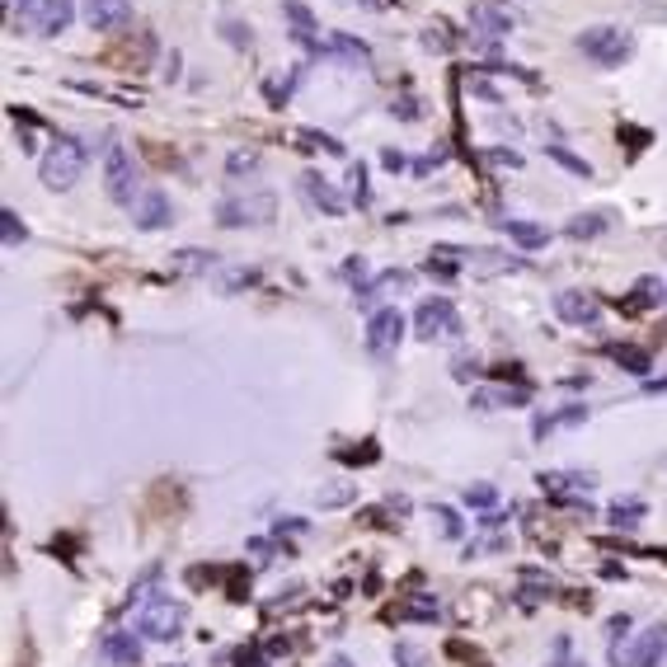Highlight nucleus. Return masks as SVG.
<instances>
[{"mask_svg": "<svg viewBox=\"0 0 667 667\" xmlns=\"http://www.w3.org/2000/svg\"><path fill=\"white\" fill-rule=\"evenodd\" d=\"M0 236H5V249H14V245H24L29 240V231H24V221H19L10 207L0 212Z\"/></svg>", "mask_w": 667, "mask_h": 667, "instance_id": "29", "label": "nucleus"}, {"mask_svg": "<svg viewBox=\"0 0 667 667\" xmlns=\"http://www.w3.org/2000/svg\"><path fill=\"white\" fill-rule=\"evenodd\" d=\"M414 334H419L423 343L456 339V334H461V316H456V306L447 297H428V301H419V310H414Z\"/></svg>", "mask_w": 667, "mask_h": 667, "instance_id": "6", "label": "nucleus"}, {"mask_svg": "<svg viewBox=\"0 0 667 667\" xmlns=\"http://www.w3.org/2000/svg\"><path fill=\"white\" fill-rule=\"evenodd\" d=\"M71 14H76L71 0H38V10H33V29L43 33V38H52V33H61V29L71 24Z\"/></svg>", "mask_w": 667, "mask_h": 667, "instance_id": "16", "label": "nucleus"}, {"mask_svg": "<svg viewBox=\"0 0 667 667\" xmlns=\"http://www.w3.org/2000/svg\"><path fill=\"white\" fill-rule=\"evenodd\" d=\"M611 667H663L667 663V625L630 630V616H611Z\"/></svg>", "mask_w": 667, "mask_h": 667, "instance_id": "1", "label": "nucleus"}, {"mask_svg": "<svg viewBox=\"0 0 667 667\" xmlns=\"http://www.w3.org/2000/svg\"><path fill=\"white\" fill-rule=\"evenodd\" d=\"M103 654H109L118 667H141V639L132 630H113L103 639Z\"/></svg>", "mask_w": 667, "mask_h": 667, "instance_id": "20", "label": "nucleus"}, {"mask_svg": "<svg viewBox=\"0 0 667 667\" xmlns=\"http://www.w3.org/2000/svg\"><path fill=\"white\" fill-rule=\"evenodd\" d=\"M555 316L574 329H597L601 325V301L592 291H555Z\"/></svg>", "mask_w": 667, "mask_h": 667, "instance_id": "8", "label": "nucleus"}, {"mask_svg": "<svg viewBox=\"0 0 667 667\" xmlns=\"http://www.w3.org/2000/svg\"><path fill=\"white\" fill-rule=\"evenodd\" d=\"M461 268H470V273H512V268H522V259H508L498 249H461Z\"/></svg>", "mask_w": 667, "mask_h": 667, "instance_id": "18", "label": "nucleus"}, {"mask_svg": "<svg viewBox=\"0 0 667 667\" xmlns=\"http://www.w3.org/2000/svg\"><path fill=\"white\" fill-rule=\"evenodd\" d=\"M470 24L485 33V38H503V33H512L517 29V19L508 14V10H498V5H489V0H475L470 5Z\"/></svg>", "mask_w": 667, "mask_h": 667, "instance_id": "14", "label": "nucleus"}, {"mask_svg": "<svg viewBox=\"0 0 667 667\" xmlns=\"http://www.w3.org/2000/svg\"><path fill=\"white\" fill-rule=\"evenodd\" d=\"M611 522H616V527H625V531H635V527L644 522V503H639V498H625V503L616 498V508H611Z\"/></svg>", "mask_w": 667, "mask_h": 667, "instance_id": "27", "label": "nucleus"}, {"mask_svg": "<svg viewBox=\"0 0 667 667\" xmlns=\"http://www.w3.org/2000/svg\"><path fill=\"white\" fill-rule=\"evenodd\" d=\"M301 193H306V202H310V207H320L325 217H343V198L334 193L320 174H301Z\"/></svg>", "mask_w": 667, "mask_h": 667, "instance_id": "19", "label": "nucleus"}, {"mask_svg": "<svg viewBox=\"0 0 667 667\" xmlns=\"http://www.w3.org/2000/svg\"><path fill=\"white\" fill-rule=\"evenodd\" d=\"M273 217V198L259 193V198H236V202H221L217 207V221L221 226H263Z\"/></svg>", "mask_w": 667, "mask_h": 667, "instance_id": "9", "label": "nucleus"}, {"mask_svg": "<svg viewBox=\"0 0 667 667\" xmlns=\"http://www.w3.org/2000/svg\"><path fill=\"white\" fill-rule=\"evenodd\" d=\"M352 494H358V485H352V479H343V485H329V489H320V508H343Z\"/></svg>", "mask_w": 667, "mask_h": 667, "instance_id": "31", "label": "nucleus"}, {"mask_svg": "<svg viewBox=\"0 0 667 667\" xmlns=\"http://www.w3.org/2000/svg\"><path fill=\"white\" fill-rule=\"evenodd\" d=\"M170 667H183V663H170Z\"/></svg>", "mask_w": 667, "mask_h": 667, "instance_id": "47", "label": "nucleus"}, {"mask_svg": "<svg viewBox=\"0 0 667 667\" xmlns=\"http://www.w3.org/2000/svg\"><path fill=\"white\" fill-rule=\"evenodd\" d=\"M494 498H498L494 485H470V489H466V503H470V508H489Z\"/></svg>", "mask_w": 667, "mask_h": 667, "instance_id": "37", "label": "nucleus"}, {"mask_svg": "<svg viewBox=\"0 0 667 667\" xmlns=\"http://www.w3.org/2000/svg\"><path fill=\"white\" fill-rule=\"evenodd\" d=\"M578 423H588V405H565V409H555V414H540V419L531 423V437H536V442H546L550 432L578 428Z\"/></svg>", "mask_w": 667, "mask_h": 667, "instance_id": "15", "label": "nucleus"}, {"mask_svg": "<svg viewBox=\"0 0 667 667\" xmlns=\"http://www.w3.org/2000/svg\"><path fill=\"white\" fill-rule=\"evenodd\" d=\"M503 550H508V536H485L466 546V555H503Z\"/></svg>", "mask_w": 667, "mask_h": 667, "instance_id": "35", "label": "nucleus"}, {"mask_svg": "<svg viewBox=\"0 0 667 667\" xmlns=\"http://www.w3.org/2000/svg\"><path fill=\"white\" fill-rule=\"evenodd\" d=\"M128 19H132V0H85L90 29H122Z\"/></svg>", "mask_w": 667, "mask_h": 667, "instance_id": "13", "label": "nucleus"}, {"mask_svg": "<svg viewBox=\"0 0 667 667\" xmlns=\"http://www.w3.org/2000/svg\"><path fill=\"white\" fill-rule=\"evenodd\" d=\"M320 57L343 61L348 71H367V67H371V48L358 43V38H348V33H329V38H325V48H320Z\"/></svg>", "mask_w": 667, "mask_h": 667, "instance_id": "10", "label": "nucleus"}, {"mask_svg": "<svg viewBox=\"0 0 667 667\" xmlns=\"http://www.w3.org/2000/svg\"><path fill=\"white\" fill-rule=\"evenodd\" d=\"M400 339H405V316H400L395 306L377 310V316L367 320V352H371L377 362H390L395 348H400Z\"/></svg>", "mask_w": 667, "mask_h": 667, "instance_id": "7", "label": "nucleus"}, {"mask_svg": "<svg viewBox=\"0 0 667 667\" xmlns=\"http://www.w3.org/2000/svg\"><path fill=\"white\" fill-rule=\"evenodd\" d=\"M578 48H583V57H592L597 67H620V61H630L635 38L616 24H597L588 33H578Z\"/></svg>", "mask_w": 667, "mask_h": 667, "instance_id": "4", "label": "nucleus"}, {"mask_svg": "<svg viewBox=\"0 0 667 667\" xmlns=\"http://www.w3.org/2000/svg\"><path fill=\"white\" fill-rule=\"evenodd\" d=\"M348 5H367V10H381V0H348Z\"/></svg>", "mask_w": 667, "mask_h": 667, "instance_id": "45", "label": "nucleus"}, {"mask_svg": "<svg viewBox=\"0 0 667 667\" xmlns=\"http://www.w3.org/2000/svg\"><path fill=\"white\" fill-rule=\"evenodd\" d=\"M546 156H550L555 165H565L569 174H578V179H592V165L583 160V156H574V151H565V146H559V141H550V146H546Z\"/></svg>", "mask_w": 667, "mask_h": 667, "instance_id": "25", "label": "nucleus"}, {"mask_svg": "<svg viewBox=\"0 0 667 667\" xmlns=\"http://www.w3.org/2000/svg\"><path fill=\"white\" fill-rule=\"evenodd\" d=\"M663 301H667L663 282H658V278H644V282L635 287V297H625L620 306H625V310H649V306H663Z\"/></svg>", "mask_w": 667, "mask_h": 667, "instance_id": "24", "label": "nucleus"}, {"mask_svg": "<svg viewBox=\"0 0 667 667\" xmlns=\"http://www.w3.org/2000/svg\"><path fill=\"white\" fill-rule=\"evenodd\" d=\"M498 231H503L508 240H517L522 249H540V245L550 240V231H546V226H536V221H522V217H503V221H498Z\"/></svg>", "mask_w": 667, "mask_h": 667, "instance_id": "21", "label": "nucleus"}, {"mask_svg": "<svg viewBox=\"0 0 667 667\" xmlns=\"http://www.w3.org/2000/svg\"><path fill=\"white\" fill-rule=\"evenodd\" d=\"M395 663H400V667H428V654L419 649V644H409V639H395Z\"/></svg>", "mask_w": 667, "mask_h": 667, "instance_id": "30", "label": "nucleus"}, {"mask_svg": "<svg viewBox=\"0 0 667 667\" xmlns=\"http://www.w3.org/2000/svg\"><path fill=\"white\" fill-rule=\"evenodd\" d=\"M607 226H611L607 212H588V217H574V221H569V236H574V240H592V236L607 231Z\"/></svg>", "mask_w": 667, "mask_h": 667, "instance_id": "26", "label": "nucleus"}, {"mask_svg": "<svg viewBox=\"0 0 667 667\" xmlns=\"http://www.w3.org/2000/svg\"><path fill=\"white\" fill-rule=\"evenodd\" d=\"M202 263H212V254L202 259V249H179V268H202Z\"/></svg>", "mask_w": 667, "mask_h": 667, "instance_id": "39", "label": "nucleus"}, {"mask_svg": "<svg viewBox=\"0 0 667 667\" xmlns=\"http://www.w3.org/2000/svg\"><path fill=\"white\" fill-rule=\"evenodd\" d=\"M489 160H494V165H512V170L522 165V156H517V151H489Z\"/></svg>", "mask_w": 667, "mask_h": 667, "instance_id": "41", "label": "nucleus"}, {"mask_svg": "<svg viewBox=\"0 0 667 667\" xmlns=\"http://www.w3.org/2000/svg\"><path fill=\"white\" fill-rule=\"evenodd\" d=\"M611 358H616L625 371H635V377H649V371H654V358H649L644 348H635V343H616Z\"/></svg>", "mask_w": 667, "mask_h": 667, "instance_id": "23", "label": "nucleus"}, {"mask_svg": "<svg viewBox=\"0 0 667 667\" xmlns=\"http://www.w3.org/2000/svg\"><path fill=\"white\" fill-rule=\"evenodd\" d=\"M226 170H231V174H249V170H259V151H236L231 160H226Z\"/></svg>", "mask_w": 667, "mask_h": 667, "instance_id": "36", "label": "nucleus"}, {"mask_svg": "<svg viewBox=\"0 0 667 667\" xmlns=\"http://www.w3.org/2000/svg\"><path fill=\"white\" fill-rule=\"evenodd\" d=\"M348 198L358 202V207L371 202V189H367V170H362V165H352V170H348Z\"/></svg>", "mask_w": 667, "mask_h": 667, "instance_id": "32", "label": "nucleus"}, {"mask_svg": "<svg viewBox=\"0 0 667 667\" xmlns=\"http://www.w3.org/2000/svg\"><path fill=\"white\" fill-rule=\"evenodd\" d=\"M423 48H428V52H451V33H447V24H442V19L423 29Z\"/></svg>", "mask_w": 667, "mask_h": 667, "instance_id": "33", "label": "nucleus"}, {"mask_svg": "<svg viewBox=\"0 0 667 667\" xmlns=\"http://www.w3.org/2000/svg\"><path fill=\"white\" fill-rule=\"evenodd\" d=\"M390 113H400V118H419V109H414V99H400V103H390Z\"/></svg>", "mask_w": 667, "mask_h": 667, "instance_id": "42", "label": "nucleus"}, {"mask_svg": "<svg viewBox=\"0 0 667 667\" xmlns=\"http://www.w3.org/2000/svg\"><path fill=\"white\" fill-rule=\"evenodd\" d=\"M132 221H137V231H165L174 221V207L165 193H141L132 207Z\"/></svg>", "mask_w": 667, "mask_h": 667, "instance_id": "11", "label": "nucleus"}, {"mask_svg": "<svg viewBox=\"0 0 667 667\" xmlns=\"http://www.w3.org/2000/svg\"><path fill=\"white\" fill-rule=\"evenodd\" d=\"M597 485L592 475H583V470H550V475H540V489H546L550 498H569V494H588Z\"/></svg>", "mask_w": 667, "mask_h": 667, "instance_id": "17", "label": "nucleus"}, {"mask_svg": "<svg viewBox=\"0 0 667 667\" xmlns=\"http://www.w3.org/2000/svg\"><path fill=\"white\" fill-rule=\"evenodd\" d=\"M527 400H531V390H522V386L517 390H475L479 409H522Z\"/></svg>", "mask_w": 667, "mask_h": 667, "instance_id": "22", "label": "nucleus"}, {"mask_svg": "<svg viewBox=\"0 0 667 667\" xmlns=\"http://www.w3.org/2000/svg\"><path fill=\"white\" fill-rule=\"evenodd\" d=\"M381 165H386L390 174H400V170H405V156H400V151H381Z\"/></svg>", "mask_w": 667, "mask_h": 667, "instance_id": "40", "label": "nucleus"}, {"mask_svg": "<svg viewBox=\"0 0 667 667\" xmlns=\"http://www.w3.org/2000/svg\"><path fill=\"white\" fill-rule=\"evenodd\" d=\"M103 189L118 207H137L141 198V179H137V165L128 156L122 141H103Z\"/></svg>", "mask_w": 667, "mask_h": 667, "instance_id": "2", "label": "nucleus"}, {"mask_svg": "<svg viewBox=\"0 0 667 667\" xmlns=\"http://www.w3.org/2000/svg\"><path fill=\"white\" fill-rule=\"evenodd\" d=\"M183 620H189V607H183V601H174V597H151V601L141 607V616H137V630H141L146 639L170 644V639L183 635Z\"/></svg>", "mask_w": 667, "mask_h": 667, "instance_id": "3", "label": "nucleus"}, {"mask_svg": "<svg viewBox=\"0 0 667 667\" xmlns=\"http://www.w3.org/2000/svg\"><path fill=\"white\" fill-rule=\"evenodd\" d=\"M390 616H400V620H437V601L432 597H419V601H400Z\"/></svg>", "mask_w": 667, "mask_h": 667, "instance_id": "28", "label": "nucleus"}, {"mask_svg": "<svg viewBox=\"0 0 667 667\" xmlns=\"http://www.w3.org/2000/svg\"><path fill=\"white\" fill-rule=\"evenodd\" d=\"M432 517H437V531H442L447 540H461L466 527H461V517H456L451 508H432Z\"/></svg>", "mask_w": 667, "mask_h": 667, "instance_id": "34", "label": "nucleus"}, {"mask_svg": "<svg viewBox=\"0 0 667 667\" xmlns=\"http://www.w3.org/2000/svg\"><path fill=\"white\" fill-rule=\"evenodd\" d=\"M470 90H475L479 99H485V103H503V94H498V90L489 85V80H485V76H470Z\"/></svg>", "mask_w": 667, "mask_h": 667, "instance_id": "38", "label": "nucleus"}, {"mask_svg": "<svg viewBox=\"0 0 667 667\" xmlns=\"http://www.w3.org/2000/svg\"><path fill=\"white\" fill-rule=\"evenodd\" d=\"M249 550H254L259 559H273V540H249Z\"/></svg>", "mask_w": 667, "mask_h": 667, "instance_id": "43", "label": "nucleus"}, {"mask_svg": "<svg viewBox=\"0 0 667 667\" xmlns=\"http://www.w3.org/2000/svg\"><path fill=\"white\" fill-rule=\"evenodd\" d=\"M329 667H352V663H348L343 654H334V658H329Z\"/></svg>", "mask_w": 667, "mask_h": 667, "instance_id": "46", "label": "nucleus"}, {"mask_svg": "<svg viewBox=\"0 0 667 667\" xmlns=\"http://www.w3.org/2000/svg\"><path fill=\"white\" fill-rule=\"evenodd\" d=\"M282 14L291 19V38L310 52V57H320V48H325V38L316 33V19H310V10L301 5V0H282Z\"/></svg>", "mask_w": 667, "mask_h": 667, "instance_id": "12", "label": "nucleus"}, {"mask_svg": "<svg viewBox=\"0 0 667 667\" xmlns=\"http://www.w3.org/2000/svg\"><path fill=\"white\" fill-rule=\"evenodd\" d=\"M14 10H19V14H29V10H33V0H5V14H14Z\"/></svg>", "mask_w": 667, "mask_h": 667, "instance_id": "44", "label": "nucleus"}, {"mask_svg": "<svg viewBox=\"0 0 667 667\" xmlns=\"http://www.w3.org/2000/svg\"><path fill=\"white\" fill-rule=\"evenodd\" d=\"M80 170H85V146L76 137H57L52 151L43 156V183L48 189H71L80 179Z\"/></svg>", "mask_w": 667, "mask_h": 667, "instance_id": "5", "label": "nucleus"}]
</instances>
